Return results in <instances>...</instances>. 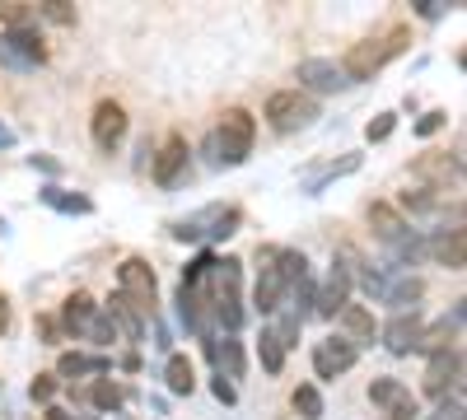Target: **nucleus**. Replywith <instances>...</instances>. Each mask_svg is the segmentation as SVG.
I'll return each mask as SVG.
<instances>
[{
	"label": "nucleus",
	"instance_id": "f257e3e1",
	"mask_svg": "<svg viewBox=\"0 0 467 420\" xmlns=\"http://www.w3.org/2000/svg\"><path fill=\"white\" fill-rule=\"evenodd\" d=\"M308 271L304 252L295 248H257V285H253V309L262 318H271L281 309V299L290 294V285Z\"/></svg>",
	"mask_w": 467,
	"mask_h": 420
},
{
	"label": "nucleus",
	"instance_id": "f03ea898",
	"mask_svg": "<svg viewBox=\"0 0 467 420\" xmlns=\"http://www.w3.org/2000/svg\"><path fill=\"white\" fill-rule=\"evenodd\" d=\"M244 261L239 257H224L215 261L211 271V313H215V327H224L229 336L244 327Z\"/></svg>",
	"mask_w": 467,
	"mask_h": 420
},
{
	"label": "nucleus",
	"instance_id": "7ed1b4c3",
	"mask_svg": "<svg viewBox=\"0 0 467 420\" xmlns=\"http://www.w3.org/2000/svg\"><path fill=\"white\" fill-rule=\"evenodd\" d=\"M253 136H257L253 112L229 108L224 118H220V127H215V136H211V159H215V164H224V169L244 164V159L253 155Z\"/></svg>",
	"mask_w": 467,
	"mask_h": 420
},
{
	"label": "nucleus",
	"instance_id": "20e7f679",
	"mask_svg": "<svg viewBox=\"0 0 467 420\" xmlns=\"http://www.w3.org/2000/svg\"><path fill=\"white\" fill-rule=\"evenodd\" d=\"M402 47H407V28H393V33H383V37H369V43H356V47L346 52V61H341L346 80H350V85H356V80H369V75L383 70Z\"/></svg>",
	"mask_w": 467,
	"mask_h": 420
},
{
	"label": "nucleus",
	"instance_id": "39448f33",
	"mask_svg": "<svg viewBox=\"0 0 467 420\" xmlns=\"http://www.w3.org/2000/svg\"><path fill=\"white\" fill-rule=\"evenodd\" d=\"M262 118L271 122V131H281V136L304 131V127L318 122V98H308L304 89H276V94L266 98V112H262Z\"/></svg>",
	"mask_w": 467,
	"mask_h": 420
},
{
	"label": "nucleus",
	"instance_id": "423d86ee",
	"mask_svg": "<svg viewBox=\"0 0 467 420\" xmlns=\"http://www.w3.org/2000/svg\"><path fill=\"white\" fill-rule=\"evenodd\" d=\"M234 224H239V210L234 206H202L197 215H187L173 224V239L182 243H211V239H229Z\"/></svg>",
	"mask_w": 467,
	"mask_h": 420
},
{
	"label": "nucleus",
	"instance_id": "0eeeda50",
	"mask_svg": "<svg viewBox=\"0 0 467 420\" xmlns=\"http://www.w3.org/2000/svg\"><path fill=\"white\" fill-rule=\"evenodd\" d=\"M117 285H122V299L131 303L136 313H150L154 309V271H150V261H140V257H127L122 266H117Z\"/></svg>",
	"mask_w": 467,
	"mask_h": 420
},
{
	"label": "nucleus",
	"instance_id": "6e6552de",
	"mask_svg": "<svg viewBox=\"0 0 467 420\" xmlns=\"http://www.w3.org/2000/svg\"><path fill=\"white\" fill-rule=\"evenodd\" d=\"M369 402H374L388 420H420L411 388L398 384V378H374V384H369Z\"/></svg>",
	"mask_w": 467,
	"mask_h": 420
},
{
	"label": "nucleus",
	"instance_id": "1a4fd4ad",
	"mask_svg": "<svg viewBox=\"0 0 467 420\" xmlns=\"http://www.w3.org/2000/svg\"><path fill=\"white\" fill-rule=\"evenodd\" d=\"M43 37H37L33 28H5L0 33V61L15 66V70H33L37 61H43Z\"/></svg>",
	"mask_w": 467,
	"mask_h": 420
},
{
	"label": "nucleus",
	"instance_id": "9d476101",
	"mask_svg": "<svg viewBox=\"0 0 467 420\" xmlns=\"http://www.w3.org/2000/svg\"><path fill=\"white\" fill-rule=\"evenodd\" d=\"M360 360V346H350L346 336H323L314 346V374L318 378H341L346 369H356Z\"/></svg>",
	"mask_w": 467,
	"mask_h": 420
},
{
	"label": "nucleus",
	"instance_id": "9b49d317",
	"mask_svg": "<svg viewBox=\"0 0 467 420\" xmlns=\"http://www.w3.org/2000/svg\"><path fill=\"white\" fill-rule=\"evenodd\" d=\"M299 85H304V94H308V98H314V94H337V89H346L350 80H346L341 61L308 56V61H299Z\"/></svg>",
	"mask_w": 467,
	"mask_h": 420
},
{
	"label": "nucleus",
	"instance_id": "f8f14e48",
	"mask_svg": "<svg viewBox=\"0 0 467 420\" xmlns=\"http://www.w3.org/2000/svg\"><path fill=\"white\" fill-rule=\"evenodd\" d=\"M89 131H94V145H99V149H117V145L127 140V108L112 103V98H103V103L94 108V118H89Z\"/></svg>",
	"mask_w": 467,
	"mask_h": 420
},
{
	"label": "nucleus",
	"instance_id": "ddd939ff",
	"mask_svg": "<svg viewBox=\"0 0 467 420\" xmlns=\"http://www.w3.org/2000/svg\"><path fill=\"white\" fill-rule=\"evenodd\" d=\"M346 303H350V271H346L341 261H332L323 290H314V313H318V318H337Z\"/></svg>",
	"mask_w": 467,
	"mask_h": 420
},
{
	"label": "nucleus",
	"instance_id": "4468645a",
	"mask_svg": "<svg viewBox=\"0 0 467 420\" xmlns=\"http://www.w3.org/2000/svg\"><path fill=\"white\" fill-rule=\"evenodd\" d=\"M458 374H462V355L449 351V346H440V351L431 355V369H425V393L444 397V393L458 384Z\"/></svg>",
	"mask_w": 467,
	"mask_h": 420
},
{
	"label": "nucleus",
	"instance_id": "2eb2a0df",
	"mask_svg": "<svg viewBox=\"0 0 467 420\" xmlns=\"http://www.w3.org/2000/svg\"><path fill=\"white\" fill-rule=\"evenodd\" d=\"M420 336H425V332H420V313L411 309V313H398L393 323L383 327V346L393 351V355H411V351L420 346Z\"/></svg>",
	"mask_w": 467,
	"mask_h": 420
},
{
	"label": "nucleus",
	"instance_id": "dca6fc26",
	"mask_svg": "<svg viewBox=\"0 0 467 420\" xmlns=\"http://www.w3.org/2000/svg\"><path fill=\"white\" fill-rule=\"evenodd\" d=\"M425 252H431L440 266H449V271H462V261H467V239H462V229H440V234L425 243Z\"/></svg>",
	"mask_w": 467,
	"mask_h": 420
},
{
	"label": "nucleus",
	"instance_id": "f3484780",
	"mask_svg": "<svg viewBox=\"0 0 467 420\" xmlns=\"http://www.w3.org/2000/svg\"><path fill=\"white\" fill-rule=\"evenodd\" d=\"M182 169H187V140H182V136H169L164 149L154 155V182H160V187H173Z\"/></svg>",
	"mask_w": 467,
	"mask_h": 420
},
{
	"label": "nucleus",
	"instance_id": "a211bd4d",
	"mask_svg": "<svg viewBox=\"0 0 467 420\" xmlns=\"http://www.w3.org/2000/svg\"><path fill=\"white\" fill-rule=\"evenodd\" d=\"M369 224H374V234L388 243V248H393V243H402L407 234H411V224L393 210V206H388V201H374L369 206Z\"/></svg>",
	"mask_w": 467,
	"mask_h": 420
},
{
	"label": "nucleus",
	"instance_id": "6ab92c4d",
	"mask_svg": "<svg viewBox=\"0 0 467 420\" xmlns=\"http://www.w3.org/2000/svg\"><path fill=\"white\" fill-rule=\"evenodd\" d=\"M341 318V327H346V341H350V346H360V341H374V313L365 309V303H346V309L337 313Z\"/></svg>",
	"mask_w": 467,
	"mask_h": 420
},
{
	"label": "nucleus",
	"instance_id": "aec40b11",
	"mask_svg": "<svg viewBox=\"0 0 467 420\" xmlns=\"http://www.w3.org/2000/svg\"><path fill=\"white\" fill-rule=\"evenodd\" d=\"M211 355H215V364H220V378H244V346H239L234 336L211 341Z\"/></svg>",
	"mask_w": 467,
	"mask_h": 420
},
{
	"label": "nucleus",
	"instance_id": "412c9836",
	"mask_svg": "<svg viewBox=\"0 0 467 420\" xmlns=\"http://www.w3.org/2000/svg\"><path fill=\"white\" fill-rule=\"evenodd\" d=\"M108 318H112V327H122V332H127V341H140V336H145V313H136L122 294L108 303Z\"/></svg>",
	"mask_w": 467,
	"mask_h": 420
},
{
	"label": "nucleus",
	"instance_id": "4be33fe9",
	"mask_svg": "<svg viewBox=\"0 0 467 420\" xmlns=\"http://www.w3.org/2000/svg\"><path fill=\"white\" fill-rule=\"evenodd\" d=\"M94 313H99V309H94V299H89V294H70V299H66V309H61V318H66V327H70L75 336H85V332H89Z\"/></svg>",
	"mask_w": 467,
	"mask_h": 420
},
{
	"label": "nucleus",
	"instance_id": "5701e85b",
	"mask_svg": "<svg viewBox=\"0 0 467 420\" xmlns=\"http://www.w3.org/2000/svg\"><path fill=\"white\" fill-rule=\"evenodd\" d=\"M164 384H169V393H178V397H187L192 388H197V374H192V360H187V355H169Z\"/></svg>",
	"mask_w": 467,
	"mask_h": 420
},
{
	"label": "nucleus",
	"instance_id": "b1692460",
	"mask_svg": "<svg viewBox=\"0 0 467 420\" xmlns=\"http://www.w3.org/2000/svg\"><path fill=\"white\" fill-rule=\"evenodd\" d=\"M383 299L393 303L398 313H407V309H416V299H420V281H416V276H398V281H388Z\"/></svg>",
	"mask_w": 467,
	"mask_h": 420
},
{
	"label": "nucleus",
	"instance_id": "393cba45",
	"mask_svg": "<svg viewBox=\"0 0 467 420\" xmlns=\"http://www.w3.org/2000/svg\"><path fill=\"white\" fill-rule=\"evenodd\" d=\"M57 374L61 378H85V374H108V360L103 355H61V364H57Z\"/></svg>",
	"mask_w": 467,
	"mask_h": 420
},
{
	"label": "nucleus",
	"instance_id": "a878e982",
	"mask_svg": "<svg viewBox=\"0 0 467 420\" xmlns=\"http://www.w3.org/2000/svg\"><path fill=\"white\" fill-rule=\"evenodd\" d=\"M257 355H262V369H266V374H281V364H285V346L276 341V332H271V327H262Z\"/></svg>",
	"mask_w": 467,
	"mask_h": 420
},
{
	"label": "nucleus",
	"instance_id": "bb28decb",
	"mask_svg": "<svg viewBox=\"0 0 467 420\" xmlns=\"http://www.w3.org/2000/svg\"><path fill=\"white\" fill-rule=\"evenodd\" d=\"M290 402H295V411H299V420H318V415H323V393H318L314 384H299Z\"/></svg>",
	"mask_w": 467,
	"mask_h": 420
},
{
	"label": "nucleus",
	"instance_id": "cd10ccee",
	"mask_svg": "<svg viewBox=\"0 0 467 420\" xmlns=\"http://www.w3.org/2000/svg\"><path fill=\"white\" fill-rule=\"evenodd\" d=\"M43 201H47L52 210H66V215H89V210H94L89 197H70V192H61V187H47Z\"/></svg>",
	"mask_w": 467,
	"mask_h": 420
},
{
	"label": "nucleus",
	"instance_id": "c85d7f7f",
	"mask_svg": "<svg viewBox=\"0 0 467 420\" xmlns=\"http://www.w3.org/2000/svg\"><path fill=\"white\" fill-rule=\"evenodd\" d=\"M122 388H117V384H108V378H99V384H94V406L99 411H117V406H122Z\"/></svg>",
	"mask_w": 467,
	"mask_h": 420
},
{
	"label": "nucleus",
	"instance_id": "c756f323",
	"mask_svg": "<svg viewBox=\"0 0 467 420\" xmlns=\"http://www.w3.org/2000/svg\"><path fill=\"white\" fill-rule=\"evenodd\" d=\"M0 19H5L10 28H33V19H37V10H28V5H19V0H5V5H0Z\"/></svg>",
	"mask_w": 467,
	"mask_h": 420
},
{
	"label": "nucleus",
	"instance_id": "7c9ffc66",
	"mask_svg": "<svg viewBox=\"0 0 467 420\" xmlns=\"http://www.w3.org/2000/svg\"><path fill=\"white\" fill-rule=\"evenodd\" d=\"M85 336H94V346H108V341H117V327H112L108 313H94V323H89Z\"/></svg>",
	"mask_w": 467,
	"mask_h": 420
},
{
	"label": "nucleus",
	"instance_id": "2f4dec72",
	"mask_svg": "<svg viewBox=\"0 0 467 420\" xmlns=\"http://www.w3.org/2000/svg\"><path fill=\"white\" fill-rule=\"evenodd\" d=\"M360 285H365V294L383 299V290H388V271H379V266H365V271H360Z\"/></svg>",
	"mask_w": 467,
	"mask_h": 420
},
{
	"label": "nucleus",
	"instance_id": "473e14b6",
	"mask_svg": "<svg viewBox=\"0 0 467 420\" xmlns=\"http://www.w3.org/2000/svg\"><path fill=\"white\" fill-rule=\"evenodd\" d=\"M356 169H360V155H346L341 164H332V169H327V173H323V178H318L314 187H308V192H318L323 182H332V178H341V173H356Z\"/></svg>",
	"mask_w": 467,
	"mask_h": 420
},
{
	"label": "nucleus",
	"instance_id": "72a5a7b5",
	"mask_svg": "<svg viewBox=\"0 0 467 420\" xmlns=\"http://www.w3.org/2000/svg\"><path fill=\"white\" fill-rule=\"evenodd\" d=\"M37 15H47L52 24H75V10L66 5V0H47V5H37Z\"/></svg>",
	"mask_w": 467,
	"mask_h": 420
},
{
	"label": "nucleus",
	"instance_id": "f704fd0d",
	"mask_svg": "<svg viewBox=\"0 0 467 420\" xmlns=\"http://www.w3.org/2000/svg\"><path fill=\"white\" fill-rule=\"evenodd\" d=\"M431 420H462V393L444 397V402H440V411H435Z\"/></svg>",
	"mask_w": 467,
	"mask_h": 420
},
{
	"label": "nucleus",
	"instance_id": "c9c22d12",
	"mask_svg": "<svg viewBox=\"0 0 467 420\" xmlns=\"http://www.w3.org/2000/svg\"><path fill=\"white\" fill-rule=\"evenodd\" d=\"M393 127H398V118H393V112H383V118L379 122H369V140H388V136H393Z\"/></svg>",
	"mask_w": 467,
	"mask_h": 420
},
{
	"label": "nucleus",
	"instance_id": "e433bc0d",
	"mask_svg": "<svg viewBox=\"0 0 467 420\" xmlns=\"http://www.w3.org/2000/svg\"><path fill=\"white\" fill-rule=\"evenodd\" d=\"M57 397V378H37L33 384V402H52Z\"/></svg>",
	"mask_w": 467,
	"mask_h": 420
},
{
	"label": "nucleus",
	"instance_id": "4c0bfd02",
	"mask_svg": "<svg viewBox=\"0 0 467 420\" xmlns=\"http://www.w3.org/2000/svg\"><path fill=\"white\" fill-rule=\"evenodd\" d=\"M440 127H444V112H425V122H420L416 131H420V136H431V131H440Z\"/></svg>",
	"mask_w": 467,
	"mask_h": 420
},
{
	"label": "nucleus",
	"instance_id": "58836bf2",
	"mask_svg": "<svg viewBox=\"0 0 467 420\" xmlns=\"http://www.w3.org/2000/svg\"><path fill=\"white\" fill-rule=\"evenodd\" d=\"M215 397H220V402L229 406V402H234V384H224V378H215Z\"/></svg>",
	"mask_w": 467,
	"mask_h": 420
},
{
	"label": "nucleus",
	"instance_id": "ea45409f",
	"mask_svg": "<svg viewBox=\"0 0 467 420\" xmlns=\"http://www.w3.org/2000/svg\"><path fill=\"white\" fill-rule=\"evenodd\" d=\"M0 145H15V136H10L5 127H0Z\"/></svg>",
	"mask_w": 467,
	"mask_h": 420
},
{
	"label": "nucleus",
	"instance_id": "a19ab883",
	"mask_svg": "<svg viewBox=\"0 0 467 420\" xmlns=\"http://www.w3.org/2000/svg\"><path fill=\"white\" fill-rule=\"evenodd\" d=\"M0 229H5V224H0Z\"/></svg>",
	"mask_w": 467,
	"mask_h": 420
}]
</instances>
